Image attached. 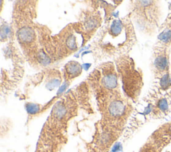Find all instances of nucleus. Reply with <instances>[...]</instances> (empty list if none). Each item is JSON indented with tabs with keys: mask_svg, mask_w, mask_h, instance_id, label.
Segmentation results:
<instances>
[{
	"mask_svg": "<svg viewBox=\"0 0 171 152\" xmlns=\"http://www.w3.org/2000/svg\"><path fill=\"white\" fill-rule=\"evenodd\" d=\"M170 83H171V80L170 79L169 75L167 74V75H165L164 76L162 77V79H161V84L162 88H166L167 87H169Z\"/></svg>",
	"mask_w": 171,
	"mask_h": 152,
	"instance_id": "obj_3",
	"label": "nucleus"
},
{
	"mask_svg": "<svg viewBox=\"0 0 171 152\" xmlns=\"http://www.w3.org/2000/svg\"><path fill=\"white\" fill-rule=\"evenodd\" d=\"M160 39L162 42H168L171 40V30L170 29H166L165 31L163 32L162 34L160 35Z\"/></svg>",
	"mask_w": 171,
	"mask_h": 152,
	"instance_id": "obj_2",
	"label": "nucleus"
},
{
	"mask_svg": "<svg viewBox=\"0 0 171 152\" xmlns=\"http://www.w3.org/2000/svg\"><path fill=\"white\" fill-rule=\"evenodd\" d=\"M158 107L162 111H166L168 109V103L165 99H162L158 103Z\"/></svg>",
	"mask_w": 171,
	"mask_h": 152,
	"instance_id": "obj_4",
	"label": "nucleus"
},
{
	"mask_svg": "<svg viewBox=\"0 0 171 152\" xmlns=\"http://www.w3.org/2000/svg\"><path fill=\"white\" fill-rule=\"evenodd\" d=\"M156 66L159 69L163 70L166 68L167 65V60L165 57H159L155 60Z\"/></svg>",
	"mask_w": 171,
	"mask_h": 152,
	"instance_id": "obj_1",
	"label": "nucleus"
}]
</instances>
